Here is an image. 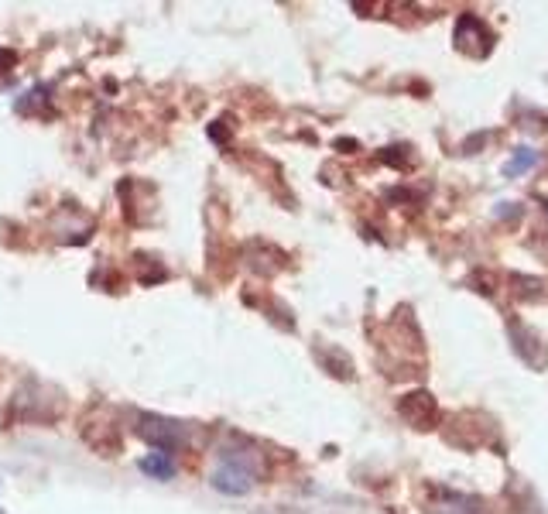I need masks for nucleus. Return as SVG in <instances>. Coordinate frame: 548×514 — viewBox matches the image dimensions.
Masks as SVG:
<instances>
[{"label":"nucleus","instance_id":"nucleus-6","mask_svg":"<svg viewBox=\"0 0 548 514\" xmlns=\"http://www.w3.org/2000/svg\"><path fill=\"white\" fill-rule=\"evenodd\" d=\"M141 470L155 480H168L175 473V463H172V453H151L141 460Z\"/></svg>","mask_w":548,"mask_h":514},{"label":"nucleus","instance_id":"nucleus-1","mask_svg":"<svg viewBox=\"0 0 548 514\" xmlns=\"http://www.w3.org/2000/svg\"><path fill=\"white\" fill-rule=\"evenodd\" d=\"M494 31H490V24L477 18V14H459L456 21V31H453V45L456 52L470 55V59H487L490 52H494Z\"/></svg>","mask_w":548,"mask_h":514},{"label":"nucleus","instance_id":"nucleus-5","mask_svg":"<svg viewBox=\"0 0 548 514\" xmlns=\"http://www.w3.org/2000/svg\"><path fill=\"white\" fill-rule=\"evenodd\" d=\"M507 336H511V347L514 353H518L521 360L531 367V371H545V364H548V350H545V343H542V336L535 333L531 326L525 323H511L507 326Z\"/></svg>","mask_w":548,"mask_h":514},{"label":"nucleus","instance_id":"nucleus-2","mask_svg":"<svg viewBox=\"0 0 548 514\" xmlns=\"http://www.w3.org/2000/svg\"><path fill=\"white\" fill-rule=\"evenodd\" d=\"M257 480V470L247 456H237V453H227L220 460V467L213 470V487L220 494H230V497H244L247 491L254 487Z\"/></svg>","mask_w":548,"mask_h":514},{"label":"nucleus","instance_id":"nucleus-8","mask_svg":"<svg viewBox=\"0 0 548 514\" xmlns=\"http://www.w3.org/2000/svg\"><path fill=\"white\" fill-rule=\"evenodd\" d=\"M429 514H480V504L473 497H449L446 504H432Z\"/></svg>","mask_w":548,"mask_h":514},{"label":"nucleus","instance_id":"nucleus-3","mask_svg":"<svg viewBox=\"0 0 548 514\" xmlns=\"http://www.w3.org/2000/svg\"><path fill=\"white\" fill-rule=\"evenodd\" d=\"M398 415L405 419L411 429H435L439 422V401H435L432 391H411L398 401Z\"/></svg>","mask_w":548,"mask_h":514},{"label":"nucleus","instance_id":"nucleus-7","mask_svg":"<svg viewBox=\"0 0 548 514\" xmlns=\"http://www.w3.org/2000/svg\"><path fill=\"white\" fill-rule=\"evenodd\" d=\"M535 162H538V151L535 148H514L511 162L504 165V175H507V179H518V175H525L528 168H535Z\"/></svg>","mask_w":548,"mask_h":514},{"label":"nucleus","instance_id":"nucleus-4","mask_svg":"<svg viewBox=\"0 0 548 514\" xmlns=\"http://www.w3.org/2000/svg\"><path fill=\"white\" fill-rule=\"evenodd\" d=\"M144 443H151L158 453H175L185 443V429L168 419H158V415H144L141 425H137Z\"/></svg>","mask_w":548,"mask_h":514}]
</instances>
